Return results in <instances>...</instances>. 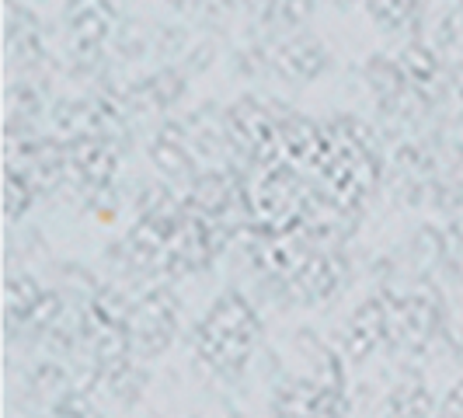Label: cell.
I'll list each match as a JSON object with an SVG mask.
<instances>
[{
	"label": "cell",
	"instance_id": "6da1fadb",
	"mask_svg": "<svg viewBox=\"0 0 463 418\" xmlns=\"http://www.w3.org/2000/svg\"><path fill=\"white\" fill-rule=\"evenodd\" d=\"M28 397L32 401H39V404H60L63 397L70 394V373L60 366V363H39L35 370L28 373Z\"/></svg>",
	"mask_w": 463,
	"mask_h": 418
}]
</instances>
